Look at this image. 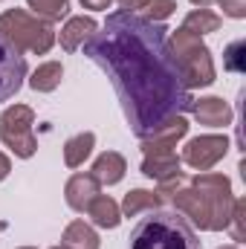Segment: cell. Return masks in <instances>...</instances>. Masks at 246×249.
Here are the masks:
<instances>
[{"label":"cell","instance_id":"6da1fadb","mask_svg":"<svg viewBox=\"0 0 246 249\" xmlns=\"http://www.w3.org/2000/svg\"><path fill=\"white\" fill-rule=\"evenodd\" d=\"M84 55L110 78L127 127L145 139L191 110V90L171 55L168 29L136 12H113L84 41Z\"/></svg>","mask_w":246,"mask_h":249},{"label":"cell","instance_id":"7a4b0ae2","mask_svg":"<svg viewBox=\"0 0 246 249\" xmlns=\"http://www.w3.org/2000/svg\"><path fill=\"white\" fill-rule=\"evenodd\" d=\"M177 212L185 214L197 229L206 232H220L229 226V214L235 206L232 194V180L226 174L203 171L197 174L188 186H180L171 194Z\"/></svg>","mask_w":246,"mask_h":249},{"label":"cell","instance_id":"3957f363","mask_svg":"<svg viewBox=\"0 0 246 249\" xmlns=\"http://www.w3.org/2000/svg\"><path fill=\"white\" fill-rule=\"evenodd\" d=\"M130 249H203L191 223L180 212H148L130 232Z\"/></svg>","mask_w":246,"mask_h":249},{"label":"cell","instance_id":"277c9868","mask_svg":"<svg viewBox=\"0 0 246 249\" xmlns=\"http://www.w3.org/2000/svg\"><path fill=\"white\" fill-rule=\"evenodd\" d=\"M0 35L18 50V53H32L44 55L55 44V29L50 20L29 15L26 9H9L0 15Z\"/></svg>","mask_w":246,"mask_h":249},{"label":"cell","instance_id":"5b68a950","mask_svg":"<svg viewBox=\"0 0 246 249\" xmlns=\"http://www.w3.org/2000/svg\"><path fill=\"white\" fill-rule=\"evenodd\" d=\"M168 47H171V55L180 67V72H183V81L188 90L214 84L217 72H214V61H211V50L203 44L200 35L180 26L177 32H171Z\"/></svg>","mask_w":246,"mask_h":249},{"label":"cell","instance_id":"8992f818","mask_svg":"<svg viewBox=\"0 0 246 249\" xmlns=\"http://www.w3.org/2000/svg\"><path fill=\"white\" fill-rule=\"evenodd\" d=\"M32 124H35V110L29 105H12L0 116V139L20 160H29L38 151V139L32 133Z\"/></svg>","mask_w":246,"mask_h":249},{"label":"cell","instance_id":"52a82bcc","mask_svg":"<svg viewBox=\"0 0 246 249\" xmlns=\"http://www.w3.org/2000/svg\"><path fill=\"white\" fill-rule=\"evenodd\" d=\"M229 151V139L217 136V133H206V136H194L188 139L183 148V162L194 171H209L214 168Z\"/></svg>","mask_w":246,"mask_h":249},{"label":"cell","instance_id":"ba28073f","mask_svg":"<svg viewBox=\"0 0 246 249\" xmlns=\"http://www.w3.org/2000/svg\"><path fill=\"white\" fill-rule=\"evenodd\" d=\"M26 78V58L0 35V102L12 99Z\"/></svg>","mask_w":246,"mask_h":249},{"label":"cell","instance_id":"9c48e42d","mask_svg":"<svg viewBox=\"0 0 246 249\" xmlns=\"http://www.w3.org/2000/svg\"><path fill=\"white\" fill-rule=\"evenodd\" d=\"M142 174L157 180L159 186H168V183H183L185 174L180 171V157L174 151H154V154H145L142 157Z\"/></svg>","mask_w":246,"mask_h":249},{"label":"cell","instance_id":"30bf717a","mask_svg":"<svg viewBox=\"0 0 246 249\" xmlns=\"http://www.w3.org/2000/svg\"><path fill=\"white\" fill-rule=\"evenodd\" d=\"M191 113L200 124H209V127H226L232 124V105L223 102L220 96H203V99H194L191 102Z\"/></svg>","mask_w":246,"mask_h":249},{"label":"cell","instance_id":"8fae6325","mask_svg":"<svg viewBox=\"0 0 246 249\" xmlns=\"http://www.w3.org/2000/svg\"><path fill=\"white\" fill-rule=\"evenodd\" d=\"M188 133V122L185 116H177L171 122H165L162 127H157L151 136L142 139V154H154V151H174L177 142Z\"/></svg>","mask_w":246,"mask_h":249},{"label":"cell","instance_id":"7c38bea8","mask_svg":"<svg viewBox=\"0 0 246 249\" xmlns=\"http://www.w3.org/2000/svg\"><path fill=\"white\" fill-rule=\"evenodd\" d=\"M64 197L72 212H87V206L99 197V180L93 174H72L64 186Z\"/></svg>","mask_w":246,"mask_h":249},{"label":"cell","instance_id":"4fadbf2b","mask_svg":"<svg viewBox=\"0 0 246 249\" xmlns=\"http://www.w3.org/2000/svg\"><path fill=\"white\" fill-rule=\"evenodd\" d=\"M124 171H127V162H124L122 154L105 151V154L93 162V171H90V174L99 180V186H116L124 177Z\"/></svg>","mask_w":246,"mask_h":249},{"label":"cell","instance_id":"5bb4252c","mask_svg":"<svg viewBox=\"0 0 246 249\" xmlns=\"http://www.w3.org/2000/svg\"><path fill=\"white\" fill-rule=\"evenodd\" d=\"M99 29V23L93 20V18H70L67 23H64L61 29V47L67 50V53H75V50H81L84 47V41L93 35Z\"/></svg>","mask_w":246,"mask_h":249},{"label":"cell","instance_id":"9a60e30c","mask_svg":"<svg viewBox=\"0 0 246 249\" xmlns=\"http://www.w3.org/2000/svg\"><path fill=\"white\" fill-rule=\"evenodd\" d=\"M87 214L90 220L99 226V229H116L122 223V212H119V203L107 194H99L90 206H87Z\"/></svg>","mask_w":246,"mask_h":249},{"label":"cell","instance_id":"2e32d148","mask_svg":"<svg viewBox=\"0 0 246 249\" xmlns=\"http://www.w3.org/2000/svg\"><path fill=\"white\" fill-rule=\"evenodd\" d=\"M159 203H162V197H159L157 191L133 188V191H127V194H124V200H122V206H119V212H122L124 217H136V214L157 212V209H159Z\"/></svg>","mask_w":246,"mask_h":249},{"label":"cell","instance_id":"e0dca14e","mask_svg":"<svg viewBox=\"0 0 246 249\" xmlns=\"http://www.w3.org/2000/svg\"><path fill=\"white\" fill-rule=\"evenodd\" d=\"M93 145H96V133H90V130L75 133L72 139H67L64 142V162H67V168L84 165V160L93 154Z\"/></svg>","mask_w":246,"mask_h":249},{"label":"cell","instance_id":"ac0fdd59","mask_svg":"<svg viewBox=\"0 0 246 249\" xmlns=\"http://www.w3.org/2000/svg\"><path fill=\"white\" fill-rule=\"evenodd\" d=\"M64 247L70 249H99V235H96V229L90 226V223H84V220H72L67 229H64Z\"/></svg>","mask_w":246,"mask_h":249},{"label":"cell","instance_id":"d6986e66","mask_svg":"<svg viewBox=\"0 0 246 249\" xmlns=\"http://www.w3.org/2000/svg\"><path fill=\"white\" fill-rule=\"evenodd\" d=\"M64 78V67L58 61H47L41 64L35 72H32V78H29V87L35 90V93H53L58 84H61Z\"/></svg>","mask_w":246,"mask_h":249},{"label":"cell","instance_id":"ffe728a7","mask_svg":"<svg viewBox=\"0 0 246 249\" xmlns=\"http://www.w3.org/2000/svg\"><path fill=\"white\" fill-rule=\"evenodd\" d=\"M220 26H223L220 15H214V12H209V9H194V12H188V15H185V20H183V29L194 32V35L217 32Z\"/></svg>","mask_w":246,"mask_h":249},{"label":"cell","instance_id":"44dd1931","mask_svg":"<svg viewBox=\"0 0 246 249\" xmlns=\"http://www.w3.org/2000/svg\"><path fill=\"white\" fill-rule=\"evenodd\" d=\"M26 3L38 18H44L50 23L67 18V12H70V0H26Z\"/></svg>","mask_w":246,"mask_h":249},{"label":"cell","instance_id":"7402d4cb","mask_svg":"<svg viewBox=\"0 0 246 249\" xmlns=\"http://www.w3.org/2000/svg\"><path fill=\"white\" fill-rule=\"evenodd\" d=\"M226 229L232 232V241H238V244L246 241V200H238L235 197V206H232V214H229V226Z\"/></svg>","mask_w":246,"mask_h":249},{"label":"cell","instance_id":"603a6c76","mask_svg":"<svg viewBox=\"0 0 246 249\" xmlns=\"http://www.w3.org/2000/svg\"><path fill=\"white\" fill-rule=\"evenodd\" d=\"M177 12V0H148V20L162 23Z\"/></svg>","mask_w":246,"mask_h":249},{"label":"cell","instance_id":"cb8c5ba5","mask_svg":"<svg viewBox=\"0 0 246 249\" xmlns=\"http://www.w3.org/2000/svg\"><path fill=\"white\" fill-rule=\"evenodd\" d=\"M244 50H246L244 41H235V44H229V47H226V70H232V72H244V70H246Z\"/></svg>","mask_w":246,"mask_h":249},{"label":"cell","instance_id":"d4e9b609","mask_svg":"<svg viewBox=\"0 0 246 249\" xmlns=\"http://www.w3.org/2000/svg\"><path fill=\"white\" fill-rule=\"evenodd\" d=\"M217 6L223 9V15H229L235 20L246 18V0H217Z\"/></svg>","mask_w":246,"mask_h":249},{"label":"cell","instance_id":"484cf974","mask_svg":"<svg viewBox=\"0 0 246 249\" xmlns=\"http://www.w3.org/2000/svg\"><path fill=\"white\" fill-rule=\"evenodd\" d=\"M110 3H113V0H81V6H84V9H93V12H105Z\"/></svg>","mask_w":246,"mask_h":249},{"label":"cell","instance_id":"4316f807","mask_svg":"<svg viewBox=\"0 0 246 249\" xmlns=\"http://www.w3.org/2000/svg\"><path fill=\"white\" fill-rule=\"evenodd\" d=\"M119 6H122L124 12H136V9H145L148 0H119Z\"/></svg>","mask_w":246,"mask_h":249},{"label":"cell","instance_id":"83f0119b","mask_svg":"<svg viewBox=\"0 0 246 249\" xmlns=\"http://www.w3.org/2000/svg\"><path fill=\"white\" fill-rule=\"evenodd\" d=\"M9 171H12V162H9V157L0 151V180H6V177H9Z\"/></svg>","mask_w":246,"mask_h":249},{"label":"cell","instance_id":"f1b7e54d","mask_svg":"<svg viewBox=\"0 0 246 249\" xmlns=\"http://www.w3.org/2000/svg\"><path fill=\"white\" fill-rule=\"evenodd\" d=\"M191 3H194V6H197V9H206V6H209V3H211V0H191Z\"/></svg>","mask_w":246,"mask_h":249},{"label":"cell","instance_id":"f546056e","mask_svg":"<svg viewBox=\"0 0 246 249\" xmlns=\"http://www.w3.org/2000/svg\"><path fill=\"white\" fill-rule=\"evenodd\" d=\"M53 249H70V247H64V244H61V247H53Z\"/></svg>","mask_w":246,"mask_h":249},{"label":"cell","instance_id":"4dcf8cb0","mask_svg":"<svg viewBox=\"0 0 246 249\" xmlns=\"http://www.w3.org/2000/svg\"><path fill=\"white\" fill-rule=\"evenodd\" d=\"M220 249H238V247H220Z\"/></svg>","mask_w":246,"mask_h":249},{"label":"cell","instance_id":"1f68e13d","mask_svg":"<svg viewBox=\"0 0 246 249\" xmlns=\"http://www.w3.org/2000/svg\"><path fill=\"white\" fill-rule=\"evenodd\" d=\"M20 249H35V247H20Z\"/></svg>","mask_w":246,"mask_h":249}]
</instances>
